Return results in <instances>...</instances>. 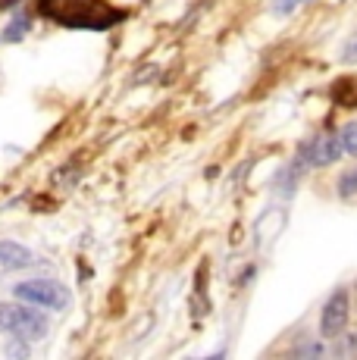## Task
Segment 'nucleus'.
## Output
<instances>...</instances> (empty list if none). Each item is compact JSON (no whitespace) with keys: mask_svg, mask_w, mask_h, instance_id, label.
Instances as JSON below:
<instances>
[{"mask_svg":"<svg viewBox=\"0 0 357 360\" xmlns=\"http://www.w3.org/2000/svg\"><path fill=\"white\" fill-rule=\"evenodd\" d=\"M38 10L47 19L66 25V29H110L122 19V13H113L104 0H41Z\"/></svg>","mask_w":357,"mask_h":360,"instance_id":"f257e3e1","label":"nucleus"},{"mask_svg":"<svg viewBox=\"0 0 357 360\" xmlns=\"http://www.w3.org/2000/svg\"><path fill=\"white\" fill-rule=\"evenodd\" d=\"M51 323H47L44 314L32 310L29 304H0V332L6 335L25 338V342H38V338L47 335Z\"/></svg>","mask_w":357,"mask_h":360,"instance_id":"f03ea898","label":"nucleus"},{"mask_svg":"<svg viewBox=\"0 0 357 360\" xmlns=\"http://www.w3.org/2000/svg\"><path fill=\"white\" fill-rule=\"evenodd\" d=\"M13 295L25 304H35V307H47V310H66L72 304V292L63 282L53 279H29L13 285Z\"/></svg>","mask_w":357,"mask_h":360,"instance_id":"7ed1b4c3","label":"nucleus"},{"mask_svg":"<svg viewBox=\"0 0 357 360\" xmlns=\"http://www.w3.org/2000/svg\"><path fill=\"white\" fill-rule=\"evenodd\" d=\"M348 316H351V295H348L345 288H339V292L329 295L326 307H323V314H320V335L329 338V342L339 338L348 326Z\"/></svg>","mask_w":357,"mask_h":360,"instance_id":"20e7f679","label":"nucleus"},{"mask_svg":"<svg viewBox=\"0 0 357 360\" xmlns=\"http://www.w3.org/2000/svg\"><path fill=\"white\" fill-rule=\"evenodd\" d=\"M342 157V141L339 135H320L311 141V163L313 166H329Z\"/></svg>","mask_w":357,"mask_h":360,"instance_id":"39448f33","label":"nucleus"},{"mask_svg":"<svg viewBox=\"0 0 357 360\" xmlns=\"http://www.w3.org/2000/svg\"><path fill=\"white\" fill-rule=\"evenodd\" d=\"M35 263V254L19 241H0V269H25Z\"/></svg>","mask_w":357,"mask_h":360,"instance_id":"423d86ee","label":"nucleus"},{"mask_svg":"<svg viewBox=\"0 0 357 360\" xmlns=\"http://www.w3.org/2000/svg\"><path fill=\"white\" fill-rule=\"evenodd\" d=\"M25 32H29V16H16V22H10L0 34V41H6V44H16V41L25 38Z\"/></svg>","mask_w":357,"mask_h":360,"instance_id":"0eeeda50","label":"nucleus"},{"mask_svg":"<svg viewBox=\"0 0 357 360\" xmlns=\"http://www.w3.org/2000/svg\"><path fill=\"white\" fill-rule=\"evenodd\" d=\"M335 188H339V198H354L357 195V166L354 169H348V172H342Z\"/></svg>","mask_w":357,"mask_h":360,"instance_id":"6e6552de","label":"nucleus"},{"mask_svg":"<svg viewBox=\"0 0 357 360\" xmlns=\"http://www.w3.org/2000/svg\"><path fill=\"white\" fill-rule=\"evenodd\" d=\"M292 354H294V357H323V354H326V348H323L320 342H313V338H307V342L294 345Z\"/></svg>","mask_w":357,"mask_h":360,"instance_id":"1a4fd4ad","label":"nucleus"},{"mask_svg":"<svg viewBox=\"0 0 357 360\" xmlns=\"http://www.w3.org/2000/svg\"><path fill=\"white\" fill-rule=\"evenodd\" d=\"M339 141H342V150H348V154L357 157V122H348V126L342 129Z\"/></svg>","mask_w":357,"mask_h":360,"instance_id":"9d476101","label":"nucleus"},{"mask_svg":"<svg viewBox=\"0 0 357 360\" xmlns=\"http://www.w3.org/2000/svg\"><path fill=\"white\" fill-rule=\"evenodd\" d=\"M298 4H301V0H276V13H283V16H285V13H292Z\"/></svg>","mask_w":357,"mask_h":360,"instance_id":"9b49d317","label":"nucleus"},{"mask_svg":"<svg viewBox=\"0 0 357 360\" xmlns=\"http://www.w3.org/2000/svg\"><path fill=\"white\" fill-rule=\"evenodd\" d=\"M345 60H348V63H357V38L345 47Z\"/></svg>","mask_w":357,"mask_h":360,"instance_id":"f8f14e48","label":"nucleus"},{"mask_svg":"<svg viewBox=\"0 0 357 360\" xmlns=\"http://www.w3.org/2000/svg\"><path fill=\"white\" fill-rule=\"evenodd\" d=\"M6 354H29V348H25V345H10Z\"/></svg>","mask_w":357,"mask_h":360,"instance_id":"ddd939ff","label":"nucleus"},{"mask_svg":"<svg viewBox=\"0 0 357 360\" xmlns=\"http://www.w3.org/2000/svg\"><path fill=\"white\" fill-rule=\"evenodd\" d=\"M13 4H19V0H0V10H10Z\"/></svg>","mask_w":357,"mask_h":360,"instance_id":"4468645a","label":"nucleus"},{"mask_svg":"<svg viewBox=\"0 0 357 360\" xmlns=\"http://www.w3.org/2000/svg\"><path fill=\"white\" fill-rule=\"evenodd\" d=\"M354 301H357V282H354Z\"/></svg>","mask_w":357,"mask_h":360,"instance_id":"2eb2a0df","label":"nucleus"}]
</instances>
